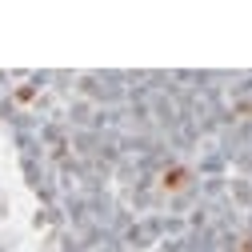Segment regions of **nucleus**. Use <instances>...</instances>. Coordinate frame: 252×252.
Segmentation results:
<instances>
[{"label": "nucleus", "instance_id": "nucleus-1", "mask_svg": "<svg viewBox=\"0 0 252 252\" xmlns=\"http://www.w3.org/2000/svg\"><path fill=\"white\" fill-rule=\"evenodd\" d=\"M188 176H192V172H188V168H172V172H164V188H172V192H176V188H184L188 184Z\"/></svg>", "mask_w": 252, "mask_h": 252}]
</instances>
